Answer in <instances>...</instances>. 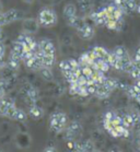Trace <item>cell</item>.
<instances>
[{"mask_svg": "<svg viewBox=\"0 0 140 152\" xmlns=\"http://www.w3.org/2000/svg\"><path fill=\"white\" fill-rule=\"evenodd\" d=\"M13 104H15L13 99L4 95L0 99V116H4L6 117V114H7L8 110L10 108Z\"/></svg>", "mask_w": 140, "mask_h": 152, "instance_id": "cell-12", "label": "cell"}, {"mask_svg": "<svg viewBox=\"0 0 140 152\" xmlns=\"http://www.w3.org/2000/svg\"><path fill=\"white\" fill-rule=\"evenodd\" d=\"M4 14L7 24H10V23H13V22H17V21L24 19V13L19 9H9V10L4 11Z\"/></svg>", "mask_w": 140, "mask_h": 152, "instance_id": "cell-8", "label": "cell"}, {"mask_svg": "<svg viewBox=\"0 0 140 152\" xmlns=\"http://www.w3.org/2000/svg\"><path fill=\"white\" fill-rule=\"evenodd\" d=\"M59 69L60 71L62 72V75L65 76L67 73L69 72H72V71H75V69L72 68L71 64H70V60L69 59H66V60H62V61L59 62Z\"/></svg>", "mask_w": 140, "mask_h": 152, "instance_id": "cell-20", "label": "cell"}, {"mask_svg": "<svg viewBox=\"0 0 140 152\" xmlns=\"http://www.w3.org/2000/svg\"><path fill=\"white\" fill-rule=\"evenodd\" d=\"M77 33H78L79 37L84 39V41H90L94 37L95 35V28H94V24H91V23H88L86 22L83 25H81L78 30H75Z\"/></svg>", "mask_w": 140, "mask_h": 152, "instance_id": "cell-5", "label": "cell"}, {"mask_svg": "<svg viewBox=\"0 0 140 152\" xmlns=\"http://www.w3.org/2000/svg\"><path fill=\"white\" fill-rule=\"evenodd\" d=\"M137 7H138L137 0H124L123 6L120 8V10L123 11L124 14L133 13V12H136Z\"/></svg>", "mask_w": 140, "mask_h": 152, "instance_id": "cell-14", "label": "cell"}, {"mask_svg": "<svg viewBox=\"0 0 140 152\" xmlns=\"http://www.w3.org/2000/svg\"><path fill=\"white\" fill-rule=\"evenodd\" d=\"M109 152H122V151H120L119 149H111Z\"/></svg>", "mask_w": 140, "mask_h": 152, "instance_id": "cell-36", "label": "cell"}, {"mask_svg": "<svg viewBox=\"0 0 140 152\" xmlns=\"http://www.w3.org/2000/svg\"><path fill=\"white\" fill-rule=\"evenodd\" d=\"M37 21L42 28H53L58 23V15L51 7H44L38 11Z\"/></svg>", "mask_w": 140, "mask_h": 152, "instance_id": "cell-1", "label": "cell"}, {"mask_svg": "<svg viewBox=\"0 0 140 152\" xmlns=\"http://www.w3.org/2000/svg\"><path fill=\"white\" fill-rule=\"evenodd\" d=\"M104 8H105L106 12H107L108 19H113V20H120V19H124V12L117 7L116 4H111Z\"/></svg>", "mask_w": 140, "mask_h": 152, "instance_id": "cell-10", "label": "cell"}, {"mask_svg": "<svg viewBox=\"0 0 140 152\" xmlns=\"http://www.w3.org/2000/svg\"><path fill=\"white\" fill-rule=\"evenodd\" d=\"M25 50H26V49H25V47L21 44L20 42H18L17 39H15V41H14V43H13V45H12V49H11V52L14 53L15 55L20 56L21 59H22V56H23V54L25 53Z\"/></svg>", "mask_w": 140, "mask_h": 152, "instance_id": "cell-21", "label": "cell"}, {"mask_svg": "<svg viewBox=\"0 0 140 152\" xmlns=\"http://www.w3.org/2000/svg\"><path fill=\"white\" fill-rule=\"evenodd\" d=\"M130 76H131V78L135 80H138L140 79V68H137V67H135L133 70H131V72L129 73Z\"/></svg>", "mask_w": 140, "mask_h": 152, "instance_id": "cell-30", "label": "cell"}, {"mask_svg": "<svg viewBox=\"0 0 140 152\" xmlns=\"http://www.w3.org/2000/svg\"><path fill=\"white\" fill-rule=\"evenodd\" d=\"M22 1L26 4H32L33 2H34V0H22Z\"/></svg>", "mask_w": 140, "mask_h": 152, "instance_id": "cell-35", "label": "cell"}, {"mask_svg": "<svg viewBox=\"0 0 140 152\" xmlns=\"http://www.w3.org/2000/svg\"><path fill=\"white\" fill-rule=\"evenodd\" d=\"M0 152H1V151H0Z\"/></svg>", "mask_w": 140, "mask_h": 152, "instance_id": "cell-41", "label": "cell"}, {"mask_svg": "<svg viewBox=\"0 0 140 152\" xmlns=\"http://www.w3.org/2000/svg\"><path fill=\"white\" fill-rule=\"evenodd\" d=\"M29 115L33 119H41L44 116V110L36 104H33V105L29 106Z\"/></svg>", "mask_w": 140, "mask_h": 152, "instance_id": "cell-16", "label": "cell"}, {"mask_svg": "<svg viewBox=\"0 0 140 152\" xmlns=\"http://www.w3.org/2000/svg\"><path fill=\"white\" fill-rule=\"evenodd\" d=\"M25 99H26V102L29 103V106L36 104V102L40 99V92L33 86H27L26 89H25Z\"/></svg>", "mask_w": 140, "mask_h": 152, "instance_id": "cell-9", "label": "cell"}, {"mask_svg": "<svg viewBox=\"0 0 140 152\" xmlns=\"http://www.w3.org/2000/svg\"><path fill=\"white\" fill-rule=\"evenodd\" d=\"M4 26H0V42H2L4 39Z\"/></svg>", "mask_w": 140, "mask_h": 152, "instance_id": "cell-34", "label": "cell"}, {"mask_svg": "<svg viewBox=\"0 0 140 152\" xmlns=\"http://www.w3.org/2000/svg\"><path fill=\"white\" fill-rule=\"evenodd\" d=\"M37 54L41 56L43 67L51 68V67L55 65V61H56V55H45V54H42L40 50H37Z\"/></svg>", "mask_w": 140, "mask_h": 152, "instance_id": "cell-18", "label": "cell"}, {"mask_svg": "<svg viewBox=\"0 0 140 152\" xmlns=\"http://www.w3.org/2000/svg\"><path fill=\"white\" fill-rule=\"evenodd\" d=\"M4 25H7V23H6L4 11H2V12H0V26H4Z\"/></svg>", "mask_w": 140, "mask_h": 152, "instance_id": "cell-32", "label": "cell"}, {"mask_svg": "<svg viewBox=\"0 0 140 152\" xmlns=\"http://www.w3.org/2000/svg\"><path fill=\"white\" fill-rule=\"evenodd\" d=\"M118 83L119 82H118L116 79H113V78H107V77H106V79H105V81H104L103 84H105L109 90L114 91V90H116V89H118Z\"/></svg>", "mask_w": 140, "mask_h": 152, "instance_id": "cell-24", "label": "cell"}, {"mask_svg": "<svg viewBox=\"0 0 140 152\" xmlns=\"http://www.w3.org/2000/svg\"><path fill=\"white\" fill-rule=\"evenodd\" d=\"M43 152H57V150L55 148H53V147H47V148L44 149V151Z\"/></svg>", "mask_w": 140, "mask_h": 152, "instance_id": "cell-33", "label": "cell"}, {"mask_svg": "<svg viewBox=\"0 0 140 152\" xmlns=\"http://www.w3.org/2000/svg\"><path fill=\"white\" fill-rule=\"evenodd\" d=\"M27 118L26 113L22 110V108H17V112L14 114L13 121H25Z\"/></svg>", "mask_w": 140, "mask_h": 152, "instance_id": "cell-25", "label": "cell"}, {"mask_svg": "<svg viewBox=\"0 0 140 152\" xmlns=\"http://www.w3.org/2000/svg\"><path fill=\"white\" fill-rule=\"evenodd\" d=\"M112 53H113L114 55L116 56L118 59L123 58V57H125L126 55H128V54H129L128 49H127L126 47H125V46H123V45L116 46V47L113 49V52H112Z\"/></svg>", "mask_w": 140, "mask_h": 152, "instance_id": "cell-22", "label": "cell"}, {"mask_svg": "<svg viewBox=\"0 0 140 152\" xmlns=\"http://www.w3.org/2000/svg\"><path fill=\"white\" fill-rule=\"evenodd\" d=\"M4 11V6H2V2L0 1V12H2Z\"/></svg>", "mask_w": 140, "mask_h": 152, "instance_id": "cell-37", "label": "cell"}, {"mask_svg": "<svg viewBox=\"0 0 140 152\" xmlns=\"http://www.w3.org/2000/svg\"><path fill=\"white\" fill-rule=\"evenodd\" d=\"M21 61H22V59H21V57L20 56H18V55H15L14 53H12L11 52L10 53V56H9V59H8V61H7V65L10 69H12V70H18L19 68H20V64H21Z\"/></svg>", "mask_w": 140, "mask_h": 152, "instance_id": "cell-15", "label": "cell"}, {"mask_svg": "<svg viewBox=\"0 0 140 152\" xmlns=\"http://www.w3.org/2000/svg\"><path fill=\"white\" fill-rule=\"evenodd\" d=\"M122 119H123V125L126 128H128V129H129L130 127H133V126H135L133 119L130 114H125L123 117H122Z\"/></svg>", "mask_w": 140, "mask_h": 152, "instance_id": "cell-26", "label": "cell"}, {"mask_svg": "<svg viewBox=\"0 0 140 152\" xmlns=\"http://www.w3.org/2000/svg\"><path fill=\"white\" fill-rule=\"evenodd\" d=\"M82 148L84 152H92L94 150V145L91 141H84L82 143Z\"/></svg>", "mask_w": 140, "mask_h": 152, "instance_id": "cell-28", "label": "cell"}, {"mask_svg": "<svg viewBox=\"0 0 140 152\" xmlns=\"http://www.w3.org/2000/svg\"><path fill=\"white\" fill-rule=\"evenodd\" d=\"M137 13H139L140 14V4H138V7H137V10H136Z\"/></svg>", "mask_w": 140, "mask_h": 152, "instance_id": "cell-38", "label": "cell"}, {"mask_svg": "<svg viewBox=\"0 0 140 152\" xmlns=\"http://www.w3.org/2000/svg\"><path fill=\"white\" fill-rule=\"evenodd\" d=\"M40 75L43 79L47 80V81H51L54 78L53 72H51V68H47V67H42L40 69Z\"/></svg>", "mask_w": 140, "mask_h": 152, "instance_id": "cell-23", "label": "cell"}, {"mask_svg": "<svg viewBox=\"0 0 140 152\" xmlns=\"http://www.w3.org/2000/svg\"><path fill=\"white\" fill-rule=\"evenodd\" d=\"M62 15H64L66 21L75 17V15H78V7L75 4H72V2L66 4L64 6V9H62Z\"/></svg>", "mask_w": 140, "mask_h": 152, "instance_id": "cell-11", "label": "cell"}, {"mask_svg": "<svg viewBox=\"0 0 140 152\" xmlns=\"http://www.w3.org/2000/svg\"><path fill=\"white\" fill-rule=\"evenodd\" d=\"M138 136H139V138H140V129L138 130Z\"/></svg>", "mask_w": 140, "mask_h": 152, "instance_id": "cell-39", "label": "cell"}, {"mask_svg": "<svg viewBox=\"0 0 140 152\" xmlns=\"http://www.w3.org/2000/svg\"><path fill=\"white\" fill-rule=\"evenodd\" d=\"M124 26V19L120 20H113V19H108L105 24V28L114 32H120L123 30Z\"/></svg>", "mask_w": 140, "mask_h": 152, "instance_id": "cell-13", "label": "cell"}, {"mask_svg": "<svg viewBox=\"0 0 140 152\" xmlns=\"http://www.w3.org/2000/svg\"><path fill=\"white\" fill-rule=\"evenodd\" d=\"M78 10H80L83 13L90 14L92 12L93 2L92 0H78Z\"/></svg>", "mask_w": 140, "mask_h": 152, "instance_id": "cell-17", "label": "cell"}, {"mask_svg": "<svg viewBox=\"0 0 140 152\" xmlns=\"http://www.w3.org/2000/svg\"><path fill=\"white\" fill-rule=\"evenodd\" d=\"M90 20L92 21V23L97 26H105L106 22L108 20V15L106 12L105 8H102L99 11H92L89 14Z\"/></svg>", "mask_w": 140, "mask_h": 152, "instance_id": "cell-4", "label": "cell"}, {"mask_svg": "<svg viewBox=\"0 0 140 152\" xmlns=\"http://www.w3.org/2000/svg\"><path fill=\"white\" fill-rule=\"evenodd\" d=\"M38 50L45 55H56V47L54 42L49 38H42L38 42Z\"/></svg>", "mask_w": 140, "mask_h": 152, "instance_id": "cell-6", "label": "cell"}, {"mask_svg": "<svg viewBox=\"0 0 140 152\" xmlns=\"http://www.w3.org/2000/svg\"><path fill=\"white\" fill-rule=\"evenodd\" d=\"M41 25L36 18H24L22 20V33L33 35L37 33Z\"/></svg>", "mask_w": 140, "mask_h": 152, "instance_id": "cell-3", "label": "cell"}, {"mask_svg": "<svg viewBox=\"0 0 140 152\" xmlns=\"http://www.w3.org/2000/svg\"><path fill=\"white\" fill-rule=\"evenodd\" d=\"M92 152H100V151H96V150H93Z\"/></svg>", "mask_w": 140, "mask_h": 152, "instance_id": "cell-40", "label": "cell"}, {"mask_svg": "<svg viewBox=\"0 0 140 152\" xmlns=\"http://www.w3.org/2000/svg\"><path fill=\"white\" fill-rule=\"evenodd\" d=\"M6 55V45L4 44V42H0V57L4 58Z\"/></svg>", "mask_w": 140, "mask_h": 152, "instance_id": "cell-31", "label": "cell"}, {"mask_svg": "<svg viewBox=\"0 0 140 152\" xmlns=\"http://www.w3.org/2000/svg\"><path fill=\"white\" fill-rule=\"evenodd\" d=\"M68 121V117L65 113L62 112H56L51 115L49 118V127L53 132H62L65 129L66 125Z\"/></svg>", "mask_w": 140, "mask_h": 152, "instance_id": "cell-2", "label": "cell"}, {"mask_svg": "<svg viewBox=\"0 0 140 152\" xmlns=\"http://www.w3.org/2000/svg\"><path fill=\"white\" fill-rule=\"evenodd\" d=\"M17 105L15 104H13L12 106L8 110V112H7V114H6V117H8V118H10V119H13V117H14V114H15V112H17Z\"/></svg>", "mask_w": 140, "mask_h": 152, "instance_id": "cell-29", "label": "cell"}, {"mask_svg": "<svg viewBox=\"0 0 140 152\" xmlns=\"http://www.w3.org/2000/svg\"><path fill=\"white\" fill-rule=\"evenodd\" d=\"M113 91L109 90L108 88L105 86V84H97V88H96V92H95V96H97L99 99H106L111 95Z\"/></svg>", "mask_w": 140, "mask_h": 152, "instance_id": "cell-19", "label": "cell"}, {"mask_svg": "<svg viewBox=\"0 0 140 152\" xmlns=\"http://www.w3.org/2000/svg\"><path fill=\"white\" fill-rule=\"evenodd\" d=\"M68 130H70L73 135H77V134H79V132H81L82 127L78 121H72L71 124H70V127L68 128Z\"/></svg>", "mask_w": 140, "mask_h": 152, "instance_id": "cell-27", "label": "cell"}, {"mask_svg": "<svg viewBox=\"0 0 140 152\" xmlns=\"http://www.w3.org/2000/svg\"><path fill=\"white\" fill-rule=\"evenodd\" d=\"M23 62L25 64L26 68H29V69H31V70H34V71H40V69L43 67L41 56L38 55L37 52L35 53V54H33L30 58L25 59Z\"/></svg>", "mask_w": 140, "mask_h": 152, "instance_id": "cell-7", "label": "cell"}]
</instances>
